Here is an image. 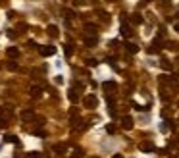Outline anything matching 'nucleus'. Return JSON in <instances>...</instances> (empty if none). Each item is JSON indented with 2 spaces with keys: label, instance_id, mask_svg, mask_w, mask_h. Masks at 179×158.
<instances>
[{
  "label": "nucleus",
  "instance_id": "f257e3e1",
  "mask_svg": "<svg viewBox=\"0 0 179 158\" xmlns=\"http://www.w3.org/2000/svg\"><path fill=\"white\" fill-rule=\"evenodd\" d=\"M83 104H85V108H96V104H98V98H96L95 95H89V97H85Z\"/></svg>",
  "mask_w": 179,
  "mask_h": 158
},
{
  "label": "nucleus",
  "instance_id": "f03ea898",
  "mask_svg": "<svg viewBox=\"0 0 179 158\" xmlns=\"http://www.w3.org/2000/svg\"><path fill=\"white\" fill-rule=\"evenodd\" d=\"M39 52H41V56H54L56 54V48L54 46H50V45H46V46H39Z\"/></svg>",
  "mask_w": 179,
  "mask_h": 158
},
{
  "label": "nucleus",
  "instance_id": "7ed1b4c3",
  "mask_svg": "<svg viewBox=\"0 0 179 158\" xmlns=\"http://www.w3.org/2000/svg\"><path fill=\"white\" fill-rule=\"evenodd\" d=\"M160 50H162V42H160V39H154L152 45H150V48H148V52L154 54V52H160Z\"/></svg>",
  "mask_w": 179,
  "mask_h": 158
},
{
  "label": "nucleus",
  "instance_id": "20e7f679",
  "mask_svg": "<svg viewBox=\"0 0 179 158\" xmlns=\"http://www.w3.org/2000/svg\"><path fill=\"white\" fill-rule=\"evenodd\" d=\"M119 33H121V37H131V35H133V31H131V27L129 25H127V23H123V21H121V29H119Z\"/></svg>",
  "mask_w": 179,
  "mask_h": 158
},
{
  "label": "nucleus",
  "instance_id": "39448f33",
  "mask_svg": "<svg viewBox=\"0 0 179 158\" xmlns=\"http://www.w3.org/2000/svg\"><path fill=\"white\" fill-rule=\"evenodd\" d=\"M141 150H142V152H154V150H156V147H154V143H141Z\"/></svg>",
  "mask_w": 179,
  "mask_h": 158
},
{
  "label": "nucleus",
  "instance_id": "423d86ee",
  "mask_svg": "<svg viewBox=\"0 0 179 158\" xmlns=\"http://www.w3.org/2000/svg\"><path fill=\"white\" fill-rule=\"evenodd\" d=\"M121 127L123 129H133V120L129 116H123L121 118Z\"/></svg>",
  "mask_w": 179,
  "mask_h": 158
},
{
  "label": "nucleus",
  "instance_id": "0eeeda50",
  "mask_svg": "<svg viewBox=\"0 0 179 158\" xmlns=\"http://www.w3.org/2000/svg\"><path fill=\"white\" fill-rule=\"evenodd\" d=\"M29 95H31L33 98H41V95H42V89H41V87H37V85H33V87L29 89Z\"/></svg>",
  "mask_w": 179,
  "mask_h": 158
},
{
  "label": "nucleus",
  "instance_id": "6e6552de",
  "mask_svg": "<svg viewBox=\"0 0 179 158\" xmlns=\"http://www.w3.org/2000/svg\"><path fill=\"white\" fill-rule=\"evenodd\" d=\"M102 87H104L106 93H114V91L118 89V85L114 83V81H106V83H102Z\"/></svg>",
  "mask_w": 179,
  "mask_h": 158
},
{
  "label": "nucleus",
  "instance_id": "1a4fd4ad",
  "mask_svg": "<svg viewBox=\"0 0 179 158\" xmlns=\"http://www.w3.org/2000/svg\"><path fill=\"white\" fill-rule=\"evenodd\" d=\"M6 52H8V56H10V58H18V56H19V50H18L16 46H10L8 50H6Z\"/></svg>",
  "mask_w": 179,
  "mask_h": 158
},
{
  "label": "nucleus",
  "instance_id": "9d476101",
  "mask_svg": "<svg viewBox=\"0 0 179 158\" xmlns=\"http://www.w3.org/2000/svg\"><path fill=\"white\" fill-rule=\"evenodd\" d=\"M66 145H64V143H58V145H54V152H58V154H64L66 152Z\"/></svg>",
  "mask_w": 179,
  "mask_h": 158
},
{
  "label": "nucleus",
  "instance_id": "9b49d317",
  "mask_svg": "<svg viewBox=\"0 0 179 158\" xmlns=\"http://www.w3.org/2000/svg\"><path fill=\"white\" fill-rule=\"evenodd\" d=\"M131 23L141 25L142 23V16H141V14H133V16H131Z\"/></svg>",
  "mask_w": 179,
  "mask_h": 158
},
{
  "label": "nucleus",
  "instance_id": "f8f14e48",
  "mask_svg": "<svg viewBox=\"0 0 179 158\" xmlns=\"http://www.w3.org/2000/svg\"><path fill=\"white\" fill-rule=\"evenodd\" d=\"M48 35L52 39H56V37H58V27H56V25H48Z\"/></svg>",
  "mask_w": 179,
  "mask_h": 158
},
{
  "label": "nucleus",
  "instance_id": "ddd939ff",
  "mask_svg": "<svg viewBox=\"0 0 179 158\" xmlns=\"http://www.w3.org/2000/svg\"><path fill=\"white\" fill-rule=\"evenodd\" d=\"M125 48H127V52H131V54L139 52V46H137V45H133V42H127V45H125Z\"/></svg>",
  "mask_w": 179,
  "mask_h": 158
},
{
  "label": "nucleus",
  "instance_id": "4468645a",
  "mask_svg": "<svg viewBox=\"0 0 179 158\" xmlns=\"http://www.w3.org/2000/svg\"><path fill=\"white\" fill-rule=\"evenodd\" d=\"M33 116H35L33 110H23V112H21V118H23V120H33Z\"/></svg>",
  "mask_w": 179,
  "mask_h": 158
},
{
  "label": "nucleus",
  "instance_id": "2eb2a0df",
  "mask_svg": "<svg viewBox=\"0 0 179 158\" xmlns=\"http://www.w3.org/2000/svg\"><path fill=\"white\" fill-rule=\"evenodd\" d=\"M85 31H87V33H91V35H96V25L87 23V25H85Z\"/></svg>",
  "mask_w": 179,
  "mask_h": 158
},
{
  "label": "nucleus",
  "instance_id": "dca6fc26",
  "mask_svg": "<svg viewBox=\"0 0 179 158\" xmlns=\"http://www.w3.org/2000/svg\"><path fill=\"white\" fill-rule=\"evenodd\" d=\"M68 97H69V100H71V102H77V98H79V93H75V89H71Z\"/></svg>",
  "mask_w": 179,
  "mask_h": 158
},
{
  "label": "nucleus",
  "instance_id": "f3484780",
  "mask_svg": "<svg viewBox=\"0 0 179 158\" xmlns=\"http://www.w3.org/2000/svg\"><path fill=\"white\" fill-rule=\"evenodd\" d=\"M85 45H87V46H95L96 45V37H89V39H85Z\"/></svg>",
  "mask_w": 179,
  "mask_h": 158
},
{
  "label": "nucleus",
  "instance_id": "a211bd4d",
  "mask_svg": "<svg viewBox=\"0 0 179 158\" xmlns=\"http://www.w3.org/2000/svg\"><path fill=\"white\" fill-rule=\"evenodd\" d=\"M6 141L8 143H18V137L16 135H6Z\"/></svg>",
  "mask_w": 179,
  "mask_h": 158
},
{
  "label": "nucleus",
  "instance_id": "6ab92c4d",
  "mask_svg": "<svg viewBox=\"0 0 179 158\" xmlns=\"http://www.w3.org/2000/svg\"><path fill=\"white\" fill-rule=\"evenodd\" d=\"M169 81H171V83H179V75H177V73H171V75H169Z\"/></svg>",
  "mask_w": 179,
  "mask_h": 158
},
{
  "label": "nucleus",
  "instance_id": "aec40b11",
  "mask_svg": "<svg viewBox=\"0 0 179 158\" xmlns=\"http://www.w3.org/2000/svg\"><path fill=\"white\" fill-rule=\"evenodd\" d=\"M71 158H81V150H79V148H75L73 152H71Z\"/></svg>",
  "mask_w": 179,
  "mask_h": 158
},
{
  "label": "nucleus",
  "instance_id": "412c9836",
  "mask_svg": "<svg viewBox=\"0 0 179 158\" xmlns=\"http://www.w3.org/2000/svg\"><path fill=\"white\" fill-rule=\"evenodd\" d=\"M64 50H66V54H68V56H71V52H73V48H71V45H66V46H64Z\"/></svg>",
  "mask_w": 179,
  "mask_h": 158
},
{
  "label": "nucleus",
  "instance_id": "4be33fe9",
  "mask_svg": "<svg viewBox=\"0 0 179 158\" xmlns=\"http://www.w3.org/2000/svg\"><path fill=\"white\" fill-rule=\"evenodd\" d=\"M162 68H164V69H169V68H171V64H169L168 60H162Z\"/></svg>",
  "mask_w": 179,
  "mask_h": 158
},
{
  "label": "nucleus",
  "instance_id": "5701e85b",
  "mask_svg": "<svg viewBox=\"0 0 179 158\" xmlns=\"http://www.w3.org/2000/svg\"><path fill=\"white\" fill-rule=\"evenodd\" d=\"M96 64H98V62H96L95 58H89V60H87V66H96Z\"/></svg>",
  "mask_w": 179,
  "mask_h": 158
},
{
  "label": "nucleus",
  "instance_id": "b1692460",
  "mask_svg": "<svg viewBox=\"0 0 179 158\" xmlns=\"http://www.w3.org/2000/svg\"><path fill=\"white\" fill-rule=\"evenodd\" d=\"M106 131H108V133H114V131H116V127H114V125H106Z\"/></svg>",
  "mask_w": 179,
  "mask_h": 158
},
{
  "label": "nucleus",
  "instance_id": "393cba45",
  "mask_svg": "<svg viewBox=\"0 0 179 158\" xmlns=\"http://www.w3.org/2000/svg\"><path fill=\"white\" fill-rule=\"evenodd\" d=\"M27 45H29V48H35V46H37V42H35V41H29Z\"/></svg>",
  "mask_w": 179,
  "mask_h": 158
},
{
  "label": "nucleus",
  "instance_id": "a878e982",
  "mask_svg": "<svg viewBox=\"0 0 179 158\" xmlns=\"http://www.w3.org/2000/svg\"><path fill=\"white\" fill-rule=\"evenodd\" d=\"M8 68L14 71V69H18V64H8Z\"/></svg>",
  "mask_w": 179,
  "mask_h": 158
},
{
  "label": "nucleus",
  "instance_id": "bb28decb",
  "mask_svg": "<svg viewBox=\"0 0 179 158\" xmlns=\"http://www.w3.org/2000/svg\"><path fill=\"white\" fill-rule=\"evenodd\" d=\"M173 29H175V31H177V33H179V21H177V23H175V25H173Z\"/></svg>",
  "mask_w": 179,
  "mask_h": 158
},
{
  "label": "nucleus",
  "instance_id": "cd10ccee",
  "mask_svg": "<svg viewBox=\"0 0 179 158\" xmlns=\"http://www.w3.org/2000/svg\"><path fill=\"white\" fill-rule=\"evenodd\" d=\"M112 158H123V156H121V154H114Z\"/></svg>",
  "mask_w": 179,
  "mask_h": 158
},
{
  "label": "nucleus",
  "instance_id": "c85d7f7f",
  "mask_svg": "<svg viewBox=\"0 0 179 158\" xmlns=\"http://www.w3.org/2000/svg\"><path fill=\"white\" fill-rule=\"evenodd\" d=\"M169 158H179V156H173V154H171V156H169Z\"/></svg>",
  "mask_w": 179,
  "mask_h": 158
}]
</instances>
